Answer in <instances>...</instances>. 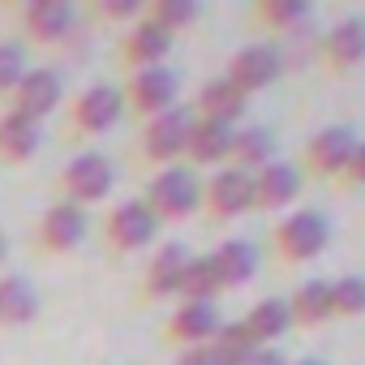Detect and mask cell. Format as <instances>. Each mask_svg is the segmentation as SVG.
<instances>
[{
  "mask_svg": "<svg viewBox=\"0 0 365 365\" xmlns=\"http://www.w3.org/2000/svg\"><path fill=\"white\" fill-rule=\"evenodd\" d=\"M65 112H69V129H73V133L95 138V133H108V129L120 125V116H125V99H120V86H112V82H95V86L78 91V95L65 103Z\"/></svg>",
  "mask_w": 365,
  "mask_h": 365,
  "instance_id": "10",
  "label": "cell"
},
{
  "mask_svg": "<svg viewBox=\"0 0 365 365\" xmlns=\"http://www.w3.org/2000/svg\"><path fill=\"white\" fill-rule=\"evenodd\" d=\"M43 146V125L22 116V112H0V163L5 168H18V163H31Z\"/></svg>",
  "mask_w": 365,
  "mask_h": 365,
  "instance_id": "21",
  "label": "cell"
},
{
  "mask_svg": "<svg viewBox=\"0 0 365 365\" xmlns=\"http://www.w3.org/2000/svg\"><path fill=\"white\" fill-rule=\"evenodd\" d=\"M9 99H14V112L43 125L56 108H65V82L56 69H26V78L18 82V91Z\"/></svg>",
  "mask_w": 365,
  "mask_h": 365,
  "instance_id": "20",
  "label": "cell"
},
{
  "mask_svg": "<svg viewBox=\"0 0 365 365\" xmlns=\"http://www.w3.org/2000/svg\"><path fill=\"white\" fill-rule=\"evenodd\" d=\"M220 322H224L220 305H211V301H176V309L163 318V339L176 344V352L180 348H202V344H211Z\"/></svg>",
  "mask_w": 365,
  "mask_h": 365,
  "instance_id": "15",
  "label": "cell"
},
{
  "mask_svg": "<svg viewBox=\"0 0 365 365\" xmlns=\"http://www.w3.org/2000/svg\"><path fill=\"white\" fill-rule=\"evenodd\" d=\"M159 237V220L146 211L142 198H125V202H112L108 215H103V245L112 254H138V250H150Z\"/></svg>",
  "mask_w": 365,
  "mask_h": 365,
  "instance_id": "8",
  "label": "cell"
},
{
  "mask_svg": "<svg viewBox=\"0 0 365 365\" xmlns=\"http://www.w3.org/2000/svg\"><path fill=\"white\" fill-rule=\"evenodd\" d=\"M228 155H232V129L228 125H215V120H194L190 129V142H185V168H228Z\"/></svg>",
  "mask_w": 365,
  "mask_h": 365,
  "instance_id": "23",
  "label": "cell"
},
{
  "mask_svg": "<svg viewBox=\"0 0 365 365\" xmlns=\"http://www.w3.org/2000/svg\"><path fill=\"white\" fill-rule=\"evenodd\" d=\"M327 284H331V322L365 318V275L348 271V275H335Z\"/></svg>",
  "mask_w": 365,
  "mask_h": 365,
  "instance_id": "30",
  "label": "cell"
},
{
  "mask_svg": "<svg viewBox=\"0 0 365 365\" xmlns=\"http://www.w3.org/2000/svg\"><path fill=\"white\" fill-rule=\"evenodd\" d=\"M245 108H250V99H245L224 73H220V78H207V82L194 91V103H190L194 120H215V125H228V129L245 125Z\"/></svg>",
  "mask_w": 365,
  "mask_h": 365,
  "instance_id": "18",
  "label": "cell"
},
{
  "mask_svg": "<svg viewBox=\"0 0 365 365\" xmlns=\"http://www.w3.org/2000/svg\"><path fill=\"white\" fill-rule=\"evenodd\" d=\"M73 22H78V9L69 0H26L22 5V35L31 43H39V48L65 43Z\"/></svg>",
  "mask_w": 365,
  "mask_h": 365,
  "instance_id": "19",
  "label": "cell"
},
{
  "mask_svg": "<svg viewBox=\"0 0 365 365\" xmlns=\"http://www.w3.org/2000/svg\"><path fill=\"white\" fill-rule=\"evenodd\" d=\"M211 267L220 275V288L232 292V288H245L254 275H258V245L254 241H241V237H228L211 250Z\"/></svg>",
  "mask_w": 365,
  "mask_h": 365,
  "instance_id": "24",
  "label": "cell"
},
{
  "mask_svg": "<svg viewBox=\"0 0 365 365\" xmlns=\"http://www.w3.org/2000/svg\"><path fill=\"white\" fill-rule=\"evenodd\" d=\"M275 150H279V138H275L271 125H237V129H232L228 168H237V172H258V168H267L271 159H279Z\"/></svg>",
  "mask_w": 365,
  "mask_h": 365,
  "instance_id": "25",
  "label": "cell"
},
{
  "mask_svg": "<svg viewBox=\"0 0 365 365\" xmlns=\"http://www.w3.org/2000/svg\"><path fill=\"white\" fill-rule=\"evenodd\" d=\"M190 129H194L190 103H176V108H168V112L142 120V129H138V159H142L146 168H155V172L180 163V159H185Z\"/></svg>",
  "mask_w": 365,
  "mask_h": 365,
  "instance_id": "3",
  "label": "cell"
},
{
  "mask_svg": "<svg viewBox=\"0 0 365 365\" xmlns=\"http://www.w3.org/2000/svg\"><path fill=\"white\" fill-rule=\"evenodd\" d=\"M254 211V185H250V172L237 168H215L202 180V207L198 215H207L211 224H232L241 215Z\"/></svg>",
  "mask_w": 365,
  "mask_h": 365,
  "instance_id": "9",
  "label": "cell"
},
{
  "mask_svg": "<svg viewBox=\"0 0 365 365\" xmlns=\"http://www.w3.org/2000/svg\"><path fill=\"white\" fill-rule=\"evenodd\" d=\"M245 331L262 344V348H275L288 331H292V314H288V301L284 297H262L245 309Z\"/></svg>",
  "mask_w": 365,
  "mask_h": 365,
  "instance_id": "27",
  "label": "cell"
},
{
  "mask_svg": "<svg viewBox=\"0 0 365 365\" xmlns=\"http://www.w3.org/2000/svg\"><path fill=\"white\" fill-rule=\"evenodd\" d=\"M146 18H150L155 26H163V31L176 39L180 31L198 26L202 5H198V0H150V5H146Z\"/></svg>",
  "mask_w": 365,
  "mask_h": 365,
  "instance_id": "31",
  "label": "cell"
},
{
  "mask_svg": "<svg viewBox=\"0 0 365 365\" xmlns=\"http://www.w3.org/2000/svg\"><path fill=\"white\" fill-rule=\"evenodd\" d=\"M82 241H86V211L73 207V202H65V198H56V202L39 215V224H35V245H39V254H48V258H65V254H73Z\"/></svg>",
  "mask_w": 365,
  "mask_h": 365,
  "instance_id": "12",
  "label": "cell"
},
{
  "mask_svg": "<svg viewBox=\"0 0 365 365\" xmlns=\"http://www.w3.org/2000/svg\"><path fill=\"white\" fill-rule=\"evenodd\" d=\"M91 14L103 22H138L146 14L142 0H91Z\"/></svg>",
  "mask_w": 365,
  "mask_h": 365,
  "instance_id": "33",
  "label": "cell"
},
{
  "mask_svg": "<svg viewBox=\"0 0 365 365\" xmlns=\"http://www.w3.org/2000/svg\"><path fill=\"white\" fill-rule=\"evenodd\" d=\"M356 150V133L348 125H322L318 133H309V142L301 146V176L305 180H322V185H339L348 159Z\"/></svg>",
  "mask_w": 365,
  "mask_h": 365,
  "instance_id": "5",
  "label": "cell"
},
{
  "mask_svg": "<svg viewBox=\"0 0 365 365\" xmlns=\"http://www.w3.org/2000/svg\"><path fill=\"white\" fill-rule=\"evenodd\" d=\"M220 297H224V288H220V275L211 267V254H194L185 275H180L176 301H211V305H220Z\"/></svg>",
  "mask_w": 365,
  "mask_h": 365,
  "instance_id": "29",
  "label": "cell"
},
{
  "mask_svg": "<svg viewBox=\"0 0 365 365\" xmlns=\"http://www.w3.org/2000/svg\"><path fill=\"white\" fill-rule=\"evenodd\" d=\"M288 365H327V361H318V356H297V361H288Z\"/></svg>",
  "mask_w": 365,
  "mask_h": 365,
  "instance_id": "38",
  "label": "cell"
},
{
  "mask_svg": "<svg viewBox=\"0 0 365 365\" xmlns=\"http://www.w3.org/2000/svg\"><path fill=\"white\" fill-rule=\"evenodd\" d=\"M5 258H9V237L0 232V267H5Z\"/></svg>",
  "mask_w": 365,
  "mask_h": 365,
  "instance_id": "37",
  "label": "cell"
},
{
  "mask_svg": "<svg viewBox=\"0 0 365 365\" xmlns=\"http://www.w3.org/2000/svg\"><path fill=\"white\" fill-rule=\"evenodd\" d=\"M250 185H254V211L275 215V211H284V207H292L301 198L305 176H301V168L292 159H271L267 168L250 172Z\"/></svg>",
  "mask_w": 365,
  "mask_h": 365,
  "instance_id": "14",
  "label": "cell"
},
{
  "mask_svg": "<svg viewBox=\"0 0 365 365\" xmlns=\"http://www.w3.org/2000/svg\"><path fill=\"white\" fill-rule=\"evenodd\" d=\"M322 73H348L356 65H365V18L352 14V18H339L335 26H327L318 35V48H314Z\"/></svg>",
  "mask_w": 365,
  "mask_h": 365,
  "instance_id": "13",
  "label": "cell"
},
{
  "mask_svg": "<svg viewBox=\"0 0 365 365\" xmlns=\"http://www.w3.org/2000/svg\"><path fill=\"white\" fill-rule=\"evenodd\" d=\"M190 245L185 241H163V245H155V254L146 258V267H142V275H138V301H172L176 292H180V275H185V267H190Z\"/></svg>",
  "mask_w": 365,
  "mask_h": 365,
  "instance_id": "11",
  "label": "cell"
},
{
  "mask_svg": "<svg viewBox=\"0 0 365 365\" xmlns=\"http://www.w3.org/2000/svg\"><path fill=\"white\" fill-rule=\"evenodd\" d=\"M116 190V163L103 150H78L61 168V198L73 207H95L108 202Z\"/></svg>",
  "mask_w": 365,
  "mask_h": 365,
  "instance_id": "6",
  "label": "cell"
},
{
  "mask_svg": "<svg viewBox=\"0 0 365 365\" xmlns=\"http://www.w3.org/2000/svg\"><path fill=\"white\" fill-rule=\"evenodd\" d=\"M43 301H39V288L26 279V275H0V327H31L39 318Z\"/></svg>",
  "mask_w": 365,
  "mask_h": 365,
  "instance_id": "26",
  "label": "cell"
},
{
  "mask_svg": "<svg viewBox=\"0 0 365 365\" xmlns=\"http://www.w3.org/2000/svg\"><path fill=\"white\" fill-rule=\"evenodd\" d=\"M258 348H262V344L245 331V322H241V318H224V322H220V331H215V335H211V344H207V352L215 356V365H245Z\"/></svg>",
  "mask_w": 365,
  "mask_h": 365,
  "instance_id": "28",
  "label": "cell"
},
{
  "mask_svg": "<svg viewBox=\"0 0 365 365\" xmlns=\"http://www.w3.org/2000/svg\"><path fill=\"white\" fill-rule=\"evenodd\" d=\"M250 22L275 35V43L284 48V43H297L305 31H314V9L301 5V0H254Z\"/></svg>",
  "mask_w": 365,
  "mask_h": 365,
  "instance_id": "17",
  "label": "cell"
},
{
  "mask_svg": "<svg viewBox=\"0 0 365 365\" xmlns=\"http://www.w3.org/2000/svg\"><path fill=\"white\" fill-rule=\"evenodd\" d=\"M331 241V220L314 207L305 211H288L275 228H271V258L279 267H305L314 262Z\"/></svg>",
  "mask_w": 365,
  "mask_h": 365,
  "instance_id": "2",
  "label": "cell"
},
{
  "mask_svg": "<svg viewBox=\"0 0 365 365\" xmlns=\"http://www.w3.org/2000/svg\"><path fill=\"white\" fill-rule=\"evenodd\" d=\"M288 314H292V331H322L331 322V284L309 275L301 279L288 297Z\"/></svg>",
  "mask_w": 365,
  "mask_h": 365,
  "instance_id": "22",
  "label": "cell"
},
{
  "mask_svg": "<svg viewBox=\"0 0 365 365\" xmlns=\"http://www.w3.org/2000/svg\"><path fill=\"white\" fill-rule=\"evenodd\" d=\"M26 78V48L14 39H0V95H14Z\"/></svg>",
  "mask_w": 365,
  "mask_h": 365,
  "instance_id": "32",
  "label": "cell"
},
{
  "mask_svg": "<svg viewBox=\"0 0 365 365\" xmlns=\"http://www.w3.org/2000/svg\"><path fill=\"white\" fill-rule=\"evenodd\" d=\"M172 43H176V39L142 14L138 22L125 26V35H120V43H116V61L125 65V73H133V69H150V65H163V61H168Z\"/></svg>",
  "mask_w": 365,
  "mask_h": 365,
  "instance_id": "16",
  "label": "cell"
},
{
  "mask_svg": "<svg viewBox=\"0 0 365 365\" xmlns=\"http://www.w3.org/2000/svg\"><path fill=\"white\" fill-rule=\"evenodd\" d=\"M120 99H125V112H133L138 120H150V116H159V112L180 103V78L168 65L133 69L120 82Z\"/></svg>",
  "mask_w": 365,
  "mask_h": 365,
  "instance_id": "7",
  "label": "cell"
},
{
  "mask_svg": "<svg viewBox=\"0 0 365 365\" xmlns=\"http://www.w3.org/2000/svg\"><path fill=\"white\" fill-rule=\"evenodd\" d=\"M339 190H365V138H356V150L348 159V172L339 180Z\"/></svg>",
  "mask_w": 365,
  "mask_h": 365,
  "instance_id": "34",
  "label": "cell"
},
{
  "mask_svg": "<svg viewBox=\"0 0 365 365\" xmlns=\"http://www.w3.org/2000/svg\"><path fill=\"white\" fill-rule=\"evenodd\" d=\"M284 69H288V61H284V48L275 43V39H254V43H241L232 56H228V65H224V78L250 99V95H262V91H271L279 78H284Z\"/></svg>",
  "mask_w": 365,
  "mask_h": 365,
  "instance_id": "4",
  "label": "cell"
},
{
  "mask_svg": "<svg viewBox=\"0 0 365 365\" xmlns=\"http://www.w3.org/2000/svg\"><path fill=\"white\" fill-rule=\"evenodd\" d=\"M245 365H288V356H284L279 348H258V352H254Z\"/></svg>",
  "mask_w": 365,
  "mask_h": 365,
  "instance_id": "36",
  "label": "cell"
},
{
  "mask_svg": "<svg viewBox=\"0 0 365 365\" xmlns=\"http://www.w3.org/2000/svg\"><path fill=\"white\" fill-rule=\"evenodd\" d=\"M142 202L146 211L163 224H185L198 215L202 207V176L185 163H172V168H159L150 180H146V190H142Z\"/></svg>",
  "mask_w": 365,
  "mask_h": 365,
  "instance_id": "1",
  "label": "cell"
},
{
  "mask_svg": "<svg viewBox=\"0 0 365 365\" xmlns=\"http://www.w3.org/2000/svg\"><path fill=\"white\" fill-rule=\"evenodd\" d=\"M172 365H215V356L207 352V344H202V348H180Z\"/></svg>",
  "mask_w": 365,
  "mask_h": 365,
  "instance_id": "35",
  "label": "cell"
}]
</instances>
